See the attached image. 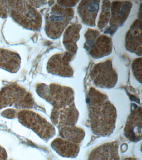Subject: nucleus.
Here are the masks:
<instances>
[{
    "mask_svg": "<svg viewBox=\"0 0 142 160\" xmlns=\"http://www.w3.org/2000/svg\"><path fill=\"white\" fill-rule=\"evenodd\" d=\"M20 63V58L17 53L0 49V68L16 72L19 69Z\"/></svg>",
    "mask_w": 142,
    "mask_h": 160,
    "instance_id": "1a4fd4ad",
    "label": "nucleus"
},
{
    "mask_svg": "<svg viewBox=\"0 0 142 160\" xmlns=\"http://www.w3.org/2000/svg\"><path fill=\"white\" fill-rule=\"evenodd\" d=\"M8 10L6 1H0V17L5 18L7 16Z\"/></svg>",
    "mask_w": 142,
    "mask_h": 160,
    "instance_id": "f8f14e48",
    "label": "nucleus"
},
{
    "mask_svg": "<svg viewBox=\"0 0 142 160\" xmlns=\"http://www.w3.org/2000/svg\"><path fill=\"white\" fill-rule=\"evenodd\" d=\"M134 105L125 127L124 134L130 141L136 142L142 139V108Z\"/></svg>",
    "mask_w": 142,
    "mask_h": 160,
    "instance_id": "423d86ee",
    "label": "nucleus"
},
{
    "mask_svg": "<svg viewBox=\"0 0 142 160\" xmlns=\"http://www.w3.org/2000/svg\"><path fill=\"white\" fill-rule=\"evenodd\" d=\"M36 91L42 98L53 107L51 119L58 127L74 126L78 121L79 112L76 108L74 94L69 88L51 84L37 85Z\"/></svg>",
    "mask_w": 142,
    "mask_h": 160,
    "instance_id": "f257e3e1",
    "label": "nucleus"
},
{
    "mask_svg": "<svg viewBox=\"0 0 142 160\" xmlns=\"http://www.w3.org/2000/svg\"><path fill=\"white\" fill-rule=\"evenodd\" d=\"M8 12L12 18L25 28L32 30L39 29L42 23L39 12L29 1H6Z\"/></svg>",
    "mask_w": 142,
    "mask_h": 160,
    "instance_id": "7ed1b4c3",
    "label": "nucleus"
},
{
    "mask_svg": "<svg viewBox=\"0 0 142 160\" xmlns=\"http://www.w3.org/2000/svg\"><path fill=\"white\" fill-rule=\"evenodd\" d=\"M87 101L92 132L99 136L111 134L115 128V108L107 96L93 88L90 90Z\"/></svg>",
    "mask_w": 142,
    "mask_h": 160,
    "instance_id": "f03ea898",
    "label": "nucleus"
},
{
    "mask_svg": "<svg viewBox=\"0 0 142 160\" xmlns=\"http://www.w3.org/2000/svg\"><path fill=\"white\" fill-rule=\"evenodd\" d=\"M17 117L22 125L34 131L45 141H49L56 134L54 126L44 118L32 110H21L18 111Z\"/></svg>",
    "mask_w": 142,
    "mask_h": 160,
    "instance_id": "39448f33",
    "label": "nucleus"
},
{
    "mask_svg": "<svg viewBox=\"0 0 142 160\" xmlns=\"http://www.w3.org/2000/svg\"><path fill=\"white\" fill-rule=\"evenodd\" d=\"M18 111L14 109H8L3 111L2 116L8 119H13L17 117Z\"/></svg>",
    "mask_w": 142,
    "mask_h": 160,
    "instance_id": "9b49d317",
    "label": "nucleus"
},
{
    "mask_svg": "<svg viewBox=\"0 0 142 160\" xmlns=\"http://www.w3.org/2000/svg\"><path fill=\"white\" fill-rule=\"evenodd\" d=\"M118 150L117 141L103 144L91 151L88 160H119Z\"/></svg>",
    "mask_w": 142,
    "mask_h": 160,
    "instance_id": "0eeeda50",
    "label": "nucleus"
},
{
    "mask_svg": "<svg viewBox=\"0 0 142 160\" xmlns=\"http://www.w3.org/2000/svg\"><path fill=\"white\" fill-rule=\"evenodd\" d=\"M52 147L60 156L67 158H75L80 151L78 144L58 138L53 141Z\"/></svg>",
    "mask_w": 142,
    "mask_h": 160,
    "instance_id": "6e6552de",
    "label": "nucleus"
},
{
    "mask_svg": "<svg viewBox=\"0 0 142 160\" xmlns=\"http://www.w3.org/2000/svg\"><path fill=\"white\" fill-rule=\"evenodd\" d=\"M123 160H137L136 159L133 158L129 157V158H127L125 159H124Z\"/></svg>",
    "mask_w": 142,
    "mask_h": 160,
    "instance_id": "4468645a",
    "label": "nucleus"
},
{
    "mask_svg": "<svg viewBox=\"0 0 142 160\" xmlns=\"http://www.w3.org/2000/svg\"><path fill=\"white\" fill-rule=\"evenodd\" d=\"M0 160H8V155L4 148L0 146Z\"/></svg>",
    "mask_w": 142,
    "mask_h": 160,
    "instance_id": "ddd939ff",
    "label": "nucleus"
},
{
    "mask_svg": "<svg viewBox=\"0 0 142 160\" xmlns=\"http://www.w3.org/2000/svg\"><path fill=\"white\" fill-rule=\"evenodd\" d=\"M58 131L62 138L78 144L85 136L84 131L76 126L60 128H58Z\"/></svg>",
    "mask_w": 142,
    "mask_h": 160,
    "instance_id": "9d476101",
    "label": "nucleus"
},
{
    "mask_svg": "<svg viewBox=\"0 0 142 160\" xmlns=\"http://www.w3.org/2000/svg\"><path fill=\"white\" fill-rule=\"evenodd\" d=\"M17 109H39L32 95L16 83L7 85L0 90V110L6 107Z\"/></svg>",
    "mask_w": 142,
    "mask_h": 160,
    "instance_id": "20e7f679",
    "label": "nucleus"
}]
</instances>
